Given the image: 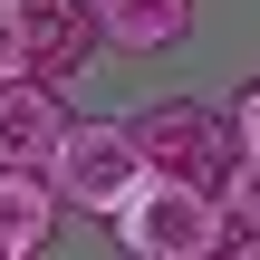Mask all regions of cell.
I'll return each instance as SVG.
<instances>
[{
    "mask_svg": "<svg viewBox=\"0 0 260 260\" xmlns=\"http://www.w3.org/2000/svg\"><path fill=\"white\" fill-rule=\"evenodd\" d=\"M135 154L154 183H183V193H222L241 183V135H232V106H203V96H154L135 116Z\"/></svg>",
    "mask_w": 260,
    "mask_h": 260,
    "instance_id": "1",
    "label": "cell"
},
{
    "mask_svg": "<svg viewBox=\"0 0 260 260\" xmlns=\"http://www.w3.org/2000/svg\"><path fill=\"white\" fill-rule=\"evenodd\" d=\"M241 241L222 193H183V183H145L116 212V251L125 260H222Z\"/></svg>",
    "mask_w": 260,
    "mask_h": 260,
    "instance_id": "2",
    "label": "cell"
},
{
    "mask_svg": "<svg viewBox=\"0 0 260 260\" xmlns=\"http://www.w3.org/2000/svg\"><path fill=\"white\" fill-rule=\"evenodd\" d=\"M48 183H58L68 212H96V222L116 232V212H125L154 174H145V154H135V125H77V135L58 145V164H48Z\"/></svg>",
    "mask_w": 260,
    "mask_h": 260,
    "instance_id": "3",
    "label": "cell"
},
{
    "mask_svg": "<svg viewBox=\"0 0 260 260\" xmlns=\"http://www.w3.org/2000/svg\"><path fill=\"white\" fill-rule=\"evenodd\" d=\"M68 135H77V116H68L58 87H39V77L0 87V174H48Z\"/></svg>",
    "mask_w": 260,
    "mask_h": 260,
    "instance_id": "4",
    "label": "cell"
},
{
    "mask_svg": "<svg viewBox=\"0 0 260 260\" xmlns=\"http://www.w3.org/2000/svg\"><path fill=\"white\" fill-rule=\"evenodd\" d=\"M96 48H106L96 0H29V77L39 87H68Z\"/></svg>",
    "mask_w": 260,
    "mask_h": 260,
    "instance_id": "5",
    "label": "cell"
},
{
    "mask_svg": "<svg viewBox=\"0 0 260 260\" xmlns=\"http://www.w3.org/2000/svg\"><path fill=\"white\" fill-rule=\"evenodd\" d=\"M96 29L125 58H154V48H183L193 39V0H96Z\"/></svg>",
    "mask_w": 260,
    "mask_h": 260,
    "instance_id": "6",
    "label": "cell"
},
{
    "mask_svg": "<svg viewBox=\"0 0 260 260\" xmlns=\"http://www.w3.org/2000/svg\"><path fill=\"white\" fill-rule=\"evenodd\" d=\"M58 212H68V203H58L48 174H0V232H10L19 251H48V241H58Z\"/></svg>",
    "mask_w": 260,
    "mask_h": 260,
    "instance_id": "7",
    "label": "cell"
},
{
    "mask_svg": "<svg viewBox=\"0 0 260 260\" xmlns=\"http://www.w3.org/2000/svg\"><path fill=\"white\" fill-rule=\"evenodd\" d=\"M29 77V0H0V87Z\"/></svg>",
    "mask_w": 260,
    "mask_h": 260,
    "instance_id": "8",
    "label": "cell"
},
{
    "mask_svg": "<svg viewBox=\"0 0 260 260\" xmlns=\"http://www.w3.org/2000/svg\"><path fill=\"white\" fill-rule=\"evenodd\" d=\"M232 232L260 241V164H241V183H232Z\"/></svg>",
    "mask_w": 260,
    "mask_h": 260,
    "instance_id": "9",
    "label": "cell"
},
{
    "mask_svg": "<svg viewBox=\"0 0 260 260\" xmlns=\"http://www.w3.org/2000/svg\"><path fill=\"white\" fill-rule=\"evenodd\" d=\"M232 135H241V164H260V77L232 96Z\"/></svg>",
    "mask_w": 260,
    "mask_h": 260,
    "instance_id": "10",
    "label": "cell"
},
{
    "mask_svg": "<svg viewBox=\"0 0 260 260\" xmlns=\"http://www.w3.org/2000/svg\"><path fill=\"white\" fill-rule=\"evenodd\" d=\"M0 260H39V251H19V241H10V232H0Z\"/></svg>",
    "mask_w": 260,
    "mask_h": 260,
    "instance_id": "11",
    "label": "cell"
},
{
    "mask_svg": "<svg viewBox=\"0 0 260 260\" xmlns=\"http://www.w3.org/2000/svg\"><path fill=\"white\" fill-rule=\"evenodd\" d=\"M222 260H260V241H232V251H222Z\"/></svg>",
    "mask_w": 260,
    "mask_h": 260,
    "instance_id": "12",
    "label": "cell"
}]
</instances>
